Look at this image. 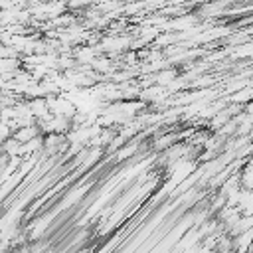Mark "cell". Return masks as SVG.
<instances>
[{"label": "cell", "instance_id": "cell-1", "mask_svg": "<svg viewBox=\"0 0 253 253\" xmlns=\"http://www.w3.org/2000/svg\"><path fill=\"white\" fill-rule=\"evenodd\" d=\"M36 136H42L36 123H34V125H26V126H18V128L12 132V138H14L16 142H20V144H26V142L34 140Z\"/></svg>", "mask_w": 253, "mask_h": 253}, {"label": "cell", "instance_id": "cell-2", "mask_svg": "<svg viewBox=\"0 0 253 253\" xmlns=\"http://www.w3.org/2000/svg\"><path fill=\"white\" fill-rule=\"evenodd\" d=\"M0 111H2V105H0Z\"/></svg>", "mask_w": 253, "mask_h": 253}]
</instances>
